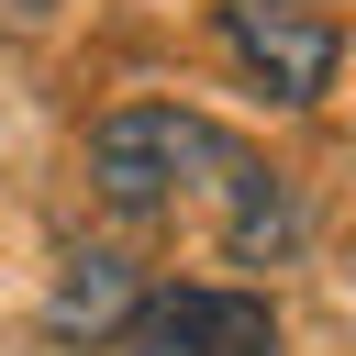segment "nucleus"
<instances>
[{"instance_id":"obj_1","label":"nucleus","mask_w":356,"mask_h":356,"mask_svg":"<svg viewBox=\"0 0 356 356\" xmlns=\"http://www.w3.org/2000/svg\"><path fill=\"white\" fill-rule=\"evenodd\" d=\"M89 189H100L111 211H134V222H145V211H178V200H211L234 256H289V245H300V211H289L278 167H256L222 122H200V111H178V100L111 111V122L89 134Z\"/></svg>"},{"instance_id":"obj_2","label":"nucleus","mask_w":356,"mask_h":356,"mask_svg":"<svg viewBox=\"0 0 356 356\" xmlns=\"http://www.w3.org/2000/svg\"><path fill=\"white\" fill-rule=\"evenodd\" d=\"M222 22V44H234V67L267 89V100H323L334 89V56H345V22L323 11V0H222L211 11Z\"/></svg>"},{"instance_id":"obj_3","label":"nucleus","mask_w":356,"mask_h":356,"mask_svg":"<svg viewBox=\"0 0 356 356\" xmlns=\"http://www.w3.org/2000/svg\"><path fill=\"white\" fill-rule=\"evenodd\" d=\"M111 345H122V356H278V312H267L256 289H200V278H178V289H145Z\"/></svg>"},{"instance_id":"obj_4","label":"nucleus","mask_w":356,"mask_h":356,"mask_svg":"<svg viewBox=\"0 0 356 356\" xmlns=\"http://www.w3.org/2000/svg\"><path fill=\"white\" fill-rule=\"evenodd\" d=\"M145 289H134V256H67V278H56V300H44V323L78 345V334H122V312H134Z\"/></svg>"},{"instance_id":"obj_5","label":"nucleus","mask_w":356,"mask_h":356,"mask_svg":"<svg viewBox=\"0 0 356 356\" xmlns=\"http://www.w3.org/2000/svg\"><path fill=\"white\" fill-rule=\"evenodd\" d=\"M11 11H44V0H11Z\"/></svg>"}]
</instances>
